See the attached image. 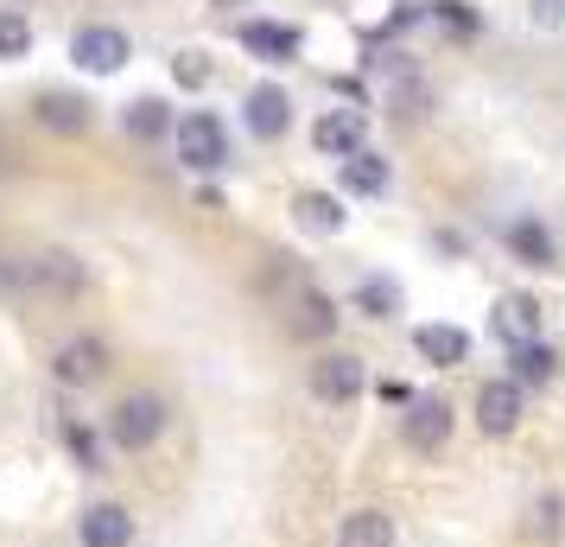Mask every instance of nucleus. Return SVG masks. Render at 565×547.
I'll list each match as a JSON object with an SVG mask.
<instances>
[{"mask_svg": "<svg viewBox=\"0 0 565 547\" xmlns=\"http://www.w3.org/2000/svg\"><path fill=\"white\" fill-rule=\"evenodd\" d=\"M13 281L32 293H57V299H71V293H83V261L71 255V249H39V255H26L20 267H13Z\"/></svg>", "mask_w": 565, "mask_h": 547, "instance_id": "nucleus-1", "label": "nucleus"}, {"mask_svg": "<svg viewBox=\"0 0 565 547\" xmlns=\"http://www.w3.org/2000/svg\"><path fill=\"white\" fill-rule=\"evenodd\" d=\"M108 433H115V445H121V452H147V445L166 433V401H159V395H147V389L128 395V401L108 414Z\"/></svg>", "mask_w": 565, "mask_h": 547, "instance_id": "nucleus-2", "label": "nucleus"}, {"mask_svg": "<svg viewBox=\"0 0 565 547\" xmlns=\"http://www.w3.org/2000/svg\"><path fill=\"white\" fill-rule=\"evenodd\" d=\"M128 52H134V39L121 27H77V39H71V64L77 71H89V77H115L121 64H128Z\"/></svg>", "mask_w": 565, "mask_h": 547, "instance_id": "nucleus-3", "label": "nucleus"}, {"mask_svg": "<svg viewBox=\"0 0 565 547\" xmlns=\"http://www.w3.org/2000/svg\"><path fill=\"white\" fill-rule=\"evenodd\" d=\"M179 159L191 172H216V166L230 159V134H223V122H216L210 108H191L179 122Z\"/></svg>", "mask_w": 565, "mask_h": 547, "instance_id": "nucleus-4", "label": "nucleus"}, {"mask_svg": "<svg viewBox=\"0 0 565 547\" xmlns=\"http://www.w3.org/2000/svg\"><path fill=\"white\" fill-rule=\"evenodd\" d=\"M311 147L324 159H350L369 147V115L362 108H324L318 122H311Z\"/></svg>", "mask_w": 565, "mask_h": 547, "instance_id": "nucleus-5", "label": "nucleus"}, {"mask_svg": "<svg viewBox=\"0 0 565 547\" xmlns=\"http://www.w3.org/2000/svg\"><path fill=\"white\" fill-rule=\"evenodd\" d=\"M362 389H369L362 357H318V364H311V395H318V401L343 408V401H356Z\"/></svg>", "mask_w": 565, "mask_h": 547, "instance_id": "nucleus-6", "label": "nucleus"}, {"mask_svg": "<svg viewBox=\"0 0 565 547\" xmlns=\"http://www.w3.org/2000/svg\"><path fill=\"white\" fill-rule=\"evenodd\" d=\"M103 364H108L103 338H71V344H57L52 350V376L64 382V389H89V382L103 376Z\"/></svg>", "mask_w": 565, "mask_h": 547, "instance_id": "nucleus-7", "label": "nucleus"}, {"mask_svg": "<svg viewBox=\"0 0 565 547\" xmlns=\"http://www.w3.org/2000/svg\"><path fill=\"white\" fill-rule=\"evenodd\" d=\"M242 122H248L255 140H280L286 122H292V96H286L280 83H255L248 103H242Z\"/></svg>", "mask_w": 565, "mask_h": 547, "instance_id": "nucleus-8", "label": "nucleus"}, {"mask_svg": "<svg viewBox=\"0 0 565 547\" xmlns=\"http://www.w3.org/2000/svg\"><path fill=\"white\" fill-rule=\"evenodd\" d=\"M514 420H521V382L514 376L483 382L477 389V427H483L489 440H502V433H514Z\"/></svg>", "mask_w": 565, "mask_h": 547, "instance_id": "nucleus-9", "label": "nucleus"}, {"mask_svg": "<svg viewBox=\"0 0 565 547\" xmlns=\"http://www.w3.org/2000/svg\"><path fill=\"white\" fill-rule=\"evenodd\" d=\"M413 350L433 369H458L470 364V332H458V325H413Z\"/></svg>", "mask_w": 565, "mask_h": 547, "instance_id": "nucleus-10", "label": "nucleus"}, {"mask_svg": "<svg viewBox=\"0 0 565 547\" xmlns=\"http://www.w3.org/2000/svg\"><path fill=\"white\" fill-rule=\"evenodd\" d=\"M445 440H451V408L438 395H419L407 408V445L413 452H438Z\"/></svg>", "mask_w": 565, "mask_h": 547, "instance_id": "nucleus-11", "label": "nucleus"}, {"mask_svg": "<svg viewBox=\"0 0 565 547\" xmlns=\"http://www.w3.org/2000/svg\"><path fill=\"white\" fill-rule=\"evenodd\" d=\"M77 535H83V547H128L134 541V516L121 509V503H89Z\"/></svg>", "mask_w": 565, "mask_h": 547, "instance_id": "nucleus-12", "label": "nucleus"}, {"mask_svg": "<svg viewBox=\"0 0 565 547\" xmlns=\"http://www.w3.org/2000/svg\"><path fill=\"white\" fill-rule=\"evenodd\" d=\"M242 45L255 57H267V64H286V57H299V32L274 27V20H248V27H242Z\"/></svg>", "mask_w": 565, "mask_h": 547, "instance_id": "nucleus-13", "label": "nucleus"}, {"mask_svg": "<svg viewBox=\"0 0 565 547\" xmlns=\"http://www.w3.org/2000/svg\"><path fill=\"white\" fill-rule=\"evenodd\" d=\"M32 108H39V122H45L52 134H83V128H89V103L71 96V90H45Z\"/></svg>", "mask_w": 565, "mask_h": 547, "instance_id": "nucleus-14", "label": "nucleus"}, {"mask_svg": "<svg viewBox=\"0 0 565 547\" xmlns=\"http://www.w3.org/2000/svg\"><path fill=\"white\" fill-rule=\"evenodd\" d=\"M337 547H394V522L382 509H350L337 528Z\"/></svg>", "mask_w": 565, "mask_h": 547, "instance_id": "nucleus-15", "label": "nucleus"}, {"mask_svg": "<svg viewBox=\"0 0 565 547\" xmlns=\"http://www.w3.org/2000/svg\"><path fill=\"white\" fill-rule=\"evenodd\" d=\"M343 191H356V198H382V191H387V159L369 154V147L350 154V159H343Z\"/></svg>", "mask_w": 565, "mask_h": 547, "instance_id": "nucleus-16", "label": "nucleus"}, {"mask_svg": "<svg viewBox=\"0 0 565 547\" xmlns=\"http://www.w3.org/2000/svg\"><path fill=\"white\" fill-rule=\"evenodd\" d=\"M292 217H299V230L306 235H337L343 230V204H337L331 191H306V198L292 204Z\"/></svg>", "mask_w": 565, "mask_h": 547, "instance_id": "nucleus-17", "label": "nucleus"}, {"mask_svg": "<svg viewBox=\"0 0 565 547\" xmlns=\"http://www.w3.org/2000/svg\"><path fill=\"white\" fill-rule=\"evenodd\" d=\"M121 128H128L134 140H159V134L172 128V108L159 103V96H134V103L121 108Z\"/></svg>", "mask_w": 565, "mask_h": 547, "instance_id": "nucleus-18", "label": "nucleus"}, {"mask_svg": "<svg viewBox=\"0 0 565 547\" xmlns=\"http://www.w3.org/2000/svg\"><path fill=\"white\" fill-rule=\"evenodd\" d=\"M292 332H299V338H331L337 306L324 299V293H299V299H292Z\"/></svg>", "mask_w": 565, "mask_h": 547, "instance_id": "nucleus-19", "label": "nucleus"}, {"mask_svg": "<svg viewBox=\"0 0 565 547\" xmlns=\"http://www.w3.org/2000/svg\"><path fill=\"white\" fill-rule=\"evenodd\" d=\"M534 299L527 293H509L502 306H495V338H509V344H534Z\"/></svg>", "mask_w": 565, "mask_h": 547, "instance_id": "nucleus-20", "label": "nucleus"}, {"mask_svg": "<svg viewBox=\"0 0 565 547\" xmlns=\"http://www.w3.org/2000/svg\"><path fill=\"white\" fill-rule=\"evenodd\" d=\"M509 249L527 261V267H553V235H546V223H534V217L509 223Z\"/></svg>", "mask_w": 565, "mask_h": 547, "instance_id": "nucleus-21", "label": "nucleus"}, {"mask_svg": "<svg viewBox=\"0 0 565 547\" xmlns=\"http://www.w3.org/2000/svg\"><path fill=\"white\" fill-rule=\"evenodd\" d=\"M565 528V496H540L534 516H527V547H553Z\"/></svg>", "mask_w": 565, "mask_h": 547, "instance_id": "nucleus-22", "label": "nucleus"}, {"mask_svg": "<svg viewBox=\"0 0 565 547\" xmlns=\"http://www.w3.org/2000/svg\"><path fill=\"white\" fill-rule=\"evenodd\" d=\"M356 306L369 318H394V313H401V287L382 281V274H369V281H356Z\"/></svg>", "mask_w": 565, "mask_h": 547, "instance_id": "nucleus-23", "label": "nucleus"}, {"mask_svg": "<svg viewBox=\"0 0 565 547\" xmlns=\"http://www.w3.org/2000/svg\"><path fill=\"white\" fill-rule=\"evenodd\" d=\"M553 376V350L546 344H514V382L527 389V382H546Z\"/></svg>", "mask_w": 565, "mask_h": 547, "instance_id": "nucleus-24", "label": "nucleus"}, {"mask_svg": "<svg viewBox=\"0 0 565 547\" xmlns=\"http://www.w3.org/2000/svg\"><path fill=\"white\" fill-rule=\"evenodd\" d=\"M32 52V20L26 13H0V57H26Z\"/></svg>", "mask_w": 565, "mask_h": 547, "instance_id": "nucleus-25", "label": "nucleus"}, {"mask_svg": "<svg viewBox=\"0 0 565 547\" xmlns=\"http://www.w3.org/2000/svg\"><path fill=\"white\" fill-rule=\"evenodd\" d=\"M172 77H179L184 90H204V83H210V57L204 52H179V57H172Z\"/></svg>", "mask_w": 565, "mask_h": 547, "instance_id": "nucleus-26", "label": "nucleus"}, {"mask_svg": "<svg viewBox=\"0 0 565 547\" xmlns=\"http://www.w3.org/2000/svg\"><path fill=\"white\" fill-rule=\"evenodd\" d=\"M527 20H534L540 32H559L565 27V0H527Z\"/></svg>", "mask_w": 565, "mask_h": 547, "instance_id": "nucleus-27", "label": "nucleus"}, {"mask_svg": "<svg viewBox=\"0 0 565 547\" xmlns=\"http://www.w3.org/2000/svg\"><path fill=\"white\" fill-rule=\"evenodd\" d=\"M433 13L445 20V27H458V32H477V13H470L463 0H433Z\"/></svg>", "mask_w": 565, "mask_h": 547, "instance_id": "nucleus-28", "label": "nucleus"}, {"mask_svg": "<svg viewBox=\"0 0 565 547\" xmlns=\"http://www.w3.org/2000/svg\"><path fill=\"white\" fill-rule=\"evenodd\" d=\"M71 452H77L83 465H96V445H89V433H83V427H71Z\"/></svg>", "mask_w": 565, "mask_h": 547, "instance_id": "nucleus-29", "label": "nucleus"}, {"mask_svg": "<svg viewBox=\"0 0 565 547\" xmlns=\"http://www.w3.org/2000/svg\"><path fill=\"white\" fill-rule=\"evenodd\" d=\"M216 7H242V0H216Z\"/></svg>", "mask_w": 565, "mask_h": 547, "instance_id": "nucleus-30", "label": "nucleus"}]
</instances>
